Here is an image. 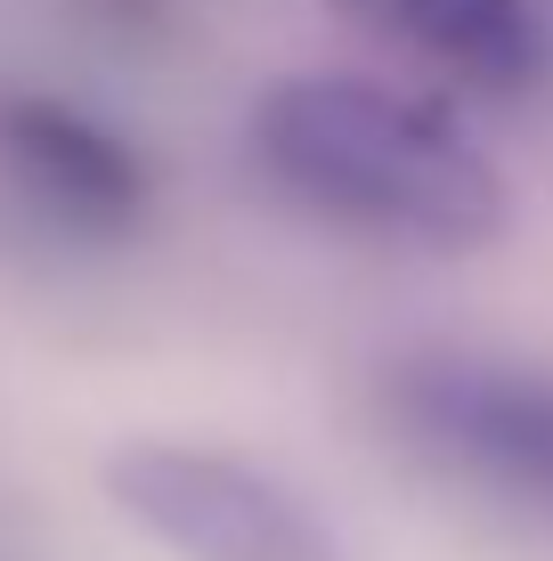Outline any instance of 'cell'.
Returning a JSON list of instances; mask_svg holds the SVG:
<instances>
[{
    "label": "cell",
    "mask_w": 553,
    "mask_h": 561,
    "mask_svg": "<svg viewBox=\"0 0 553 561\" xmlns=\"http://www.w3.org/2000/svg\"><path fill=\"white\" fill-rule=\"evenodd\" d=\"M106 505L180 561H358L285 472L212 439H123L99 463Z\"/></svg>",
    "instance_id": "3"
},
{
    "label": "cell",
    "mask_w": 553,
    "mask_h": 561,
    "mask_svg": "<svg viewBox=\"0 0 553 561\" xmlns=\"http://www.w3.org/2000/svg\"><path fill=\"white\" fill-rule=\"evenodd\" d=\"M0 180L66 237H130L147 211V154L57 90H0Z\"/></svg>",
    "instance_id": "4"
},
{
    "label": "cell",
    "mask_w": 553,
    "mask_h": 561,
    "mask_svg": "<svg viewBox=\"0 0 553 561\" xmlns=\"http://www.w3.org/2000/svg\"><path fill=\"white\" fill-rule=\"evenodd\" d=\"M253 163L318 220L415 253L512 237V180L440 99L375 73H277L244 114Z\"/></svg>",
    "instance_id": "1"
},
{
    "label": "cell",
    "mask_w": 553,
    "mask_h": 561,
    "mask_svg": "<svg viewBox=\"0 0 553 561\" xmlns=\"http://www.w3.org/2000/svg\"><path fill=\"white\" fill-rule=\"evenodd\" d=\"M326 9L350 16L358 33H383V42L431 57L456 82L497 90V99L538 90L553 66V33L538 0H326Z\"/></svg>",
    "instance_id": "5"
},
{
    "label": "cell",
    "mask_w": 553,
    "mask_h": 561,
    "mask_svg": "<svg viewBox=\"0 0 553 561\" xmlns=\"http://www.w3.org/2000/svg\"><path fill=\"white\" fill-rule=\"evenodd\" d=\"M375 415L415 463L505 513L553 520V366L415 342L375 366Z\"/></svg>",
    "instance_id": "2"
}]
</instances>
